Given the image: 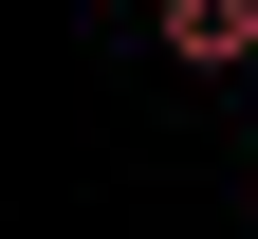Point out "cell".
<instances>
[{
	"instance_id": "1",
	"label": "cell",
	"mask_w": 258,
	"mask_h": 239,
	"mask_svg": "<svg viewBox=\"0 0 258 239\" xmlns=\"http://www.w3.org/2000/svg\"><path fill=\"white\" fill-rule=\"evenodd\" d=\"M148 19H166L184 74H240V55H258V0H148Z\"/></svg>"
}]
</instances>
